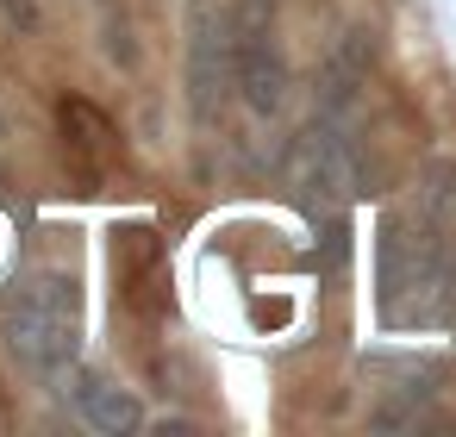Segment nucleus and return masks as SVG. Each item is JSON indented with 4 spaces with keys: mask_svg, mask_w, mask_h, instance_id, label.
<instances>
[{
    "mask_svg": "<svg viewBox=\"0 0 456 437\" xmlns=\"http://www.w3.org/2000/svg\"><path fill=\"white\" fill-rule=\"evenodd\" d=\"M0 337H7V356L20 368H32L45 381L63 375L76 362V344H82V331H76V275L32 269L7 294V306H0Z\"/></svg>",
    "mask_w": 456,
    "mask_h": 437,
    "instance_id": "obj_1",
    "label": "nucleus"
},
{
    "mask_svg": "<svg viewBox=\"0 0 456 437\" xmlns=\"http://www.w3.org/2000/svg\"><path fill=\"white\" fill-rule=\"evenodd\" d=\"M269 7L275 0H238V13H232V88L244 94V107L256 119H275L288 101V57H281Z\"/></svg>",
    "mask_w": 456,
    "mask_h": 437,
    "instance_id": "obj_2",
    "label": "nucleus"
},
{
    "mask_svg": "<svg viewBox=\"0 0 456 437\" xmlns=\"http://www.w3.org/2000/svg\"><path fill=\"white\" fill-rule=\"evenodd\" d=\"M182 32H188V107L200 125H213L232 88V13L219 0H188Z\"/></svg>",
    "mask_w": 456,
    "mask_h": 437,
    "instance_id": "obj_3",
    "label": "nucleus"
},
{
    "mask_svg": "<svg viewBox=\"0 0 456 437\" xmlns=\"http://www.w3.org/2000/svg\"><path fill=\"white\" fill-rule=\"evenodd\" d=\"M76 418L88 431H101V437H132L144 425V406L113 375H76Z\"/></svg>",
    "mask_w": 456,
    "mask_h": 437,
    "instance_id": "obj_4",
    "label": "nucleus"
},
{
    "mask_svg": "<svg viewBox=\"0 0 456 437\" xmlns=\"http://www.w3.org/2000/svg\"><path fill=\"white\" fill-rule=\"evenodd\" d=\"M57 119H63V138H69V157H76L82 182H94L101 163L113 157V119H107L94 101H82V94H69V101L57 107Z\"/></svg>",
    "mask_w": 456,
    "mask_h": 437,
    "instance_id": "obj_5",
    "label": "nucleus"
},
{
    "mask_svg": "<svg viewBox=\"0 0 456 437\" xmlns=\"http://www.w3.org/2000/svg\"><path fill=\"white\" fill-rule=\"evenodd\" d=\"M113 263H119V275H126V287H132V306L157 312V306H163V300H157V287H163V244H157V231H119Z\"/></svg>",
    "mask_w": 456,
    "mask_h": 437,
    "instance_id": "obj_6",
    "label": "nucleus"
},
{
    "mask_svg": "<svg viewBox=\"0 0 456 437\" xmlns=\"http://www.w3.org/2000/svg\"><path fill=\"white\" fill-rule=\"evenodd\" d=\"M450 200H456V163H431V175H425V206L444 213Z\"/></svg>",
    "mask_w": 456,
    "mask_h": 437,
    "instance_id": "obj_7",
    "label": "nucleus"
},
{
    "mask_svg": "<svg viewBox=\"0 0 456 437\" xmlns=\"http://www.w3.org/2000/svg\"><path fill=\"white\" fill-rule=\"evenodd\" d=\"M0 13H7V26H20V32H38V0H0Z\"/></svg>",
    "mask_w": 456,
    "mask_h": 437,
    "instance_id": "obj_8",
    "label": "nucleus"
}]
</instances>
